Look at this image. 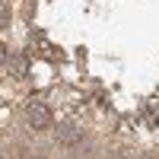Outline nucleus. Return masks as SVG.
I'll return each mask as SVG.
<instances>
[{
	"instance_id": "obj_1",
	"label": "nucleus",
	"mask_w": 159,
	"mask_h": 159,
	"mask_svg": "<svg viewBox=\"0 0 159 159\" xmlns=\"http://www.w3.org/2000/svg\"><path fill=\"white\" fill-rule=\"evenodd\" d=\"M22 118H25V127L35 130V134L54 130V124H57V121H54V111H51V105H48V102H42V99H32L29 105H25Z\"/></svg>"
},
{
	"instance_id": "obj_2",
	"label": "nucleus",
	"mask_w": 159,
	"mask_h": 159,
	"mask_svg": "<svg viewBox=\"0 0 159 159\" xmlns=\"http://www.w3.org/2000/svg\"><path fill=\"white\" fill-rule=\"evenodd\" d=\"M54 140H57V147H83L86 143V130H83L80 121L64 118V121L54 124Z\"/></svg>"
},
{
	"instance_id": "obj_3",
	"label": "nucleus",
	"mask_w": 159,
	"mask_h": 159,
	"mask_svg": "<svg viewBox=\"0 0 159 159\" xmlns=\"http://www.w3.org/2000/svg\"><path fill=\"white\" fill-rule=\"evenodd\" d=\"M13 25V7H10V0H0V32H7Z\"/></svg>"
},
{
	"instance_id": "obj_4",
	"label": "nucleus",
	"mask_w": 159,
	"mask_h": 159,
	"mask_svg": "<svg viewBox=\"0 0 159 159\" xmlns=\"http://www.w3.org/2000/svg\"><path fill=\"white\" fill-rule=\"evenodd\" d=\"M7 61H10V51H7V45H3V42H0V70L7 67Z\"/></svg>"
}]
</instances>
